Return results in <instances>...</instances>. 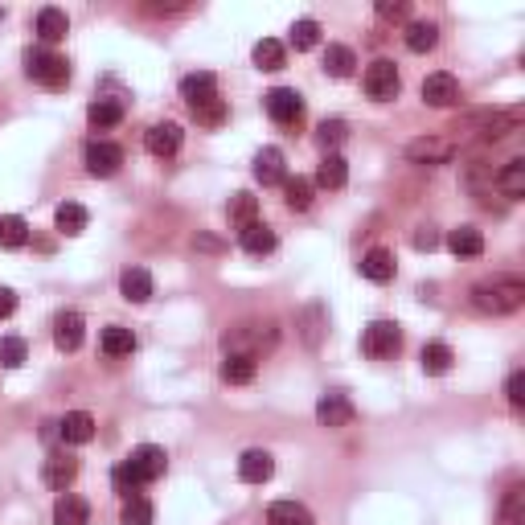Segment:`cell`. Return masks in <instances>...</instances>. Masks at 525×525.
Masks as SVG:
<instances>
[{
    "label": "cell",
    "instance_id": "cell-14",
    "mask_svg": "<svg viewBox=\"0 0 525 525\" xmlns=\"http://www.w3.org/2000/svg\"><path fill=\"white\" fill-rule=\"evenodd\" d=\"M87 337V321H82V312H58L54 316V345L62 353H74Z\"/></svg>",
    "mask_w": 525,
    "mask_h": 525
},
{
    "label": "cell",
    "instance_id": "cell-32",
    "mask_svg": "<svg viewBox=\"0 0 525 525\" xmlns=\"http://www.w3.org/2000/svg\"><path fill=\"white\" fill-rule=\"evenodd\" d=\"M54 521L58 525H87L90 521V505L82 497H74V492H62L54 505Z\"/></svg>",
    "mask_w": 525,
    "mask_h": 525
},
{
    "label": "cell",
    "instance_id": "cell-36",
    "mask_svg": "<svg viewBox=\"0 0 525 525\" xmlns=\"http://www.w3.org/2000/svg\"><path fill=\"white\" fill-rule=\"evenodd\" d=\"M497 525H525V484H513L497 509Z\"/></svg>",
    "mask_w": 525,
    "mask_h": 525
},
{
    "label": "cell",
    "instance_id": "cell-11",
    "mask_svg": "<svg viewBox=\"0 0 525 525\" xmlns=\"http://www.w3.org/2000/svg\"><path fill=\"white\" fill-rule=\"evenodd\" d=\"M407 156L415 164H447L455 156V144L444 140V136H418V140L407 144Z\"/></svg>",
    "mask_w": 525,
    "mask_h": 525
},
{
    "label": "cell",
    "instance_id": "cell-5",
    "mask_svg": "<svg viewBox=\"0 0 525 525\" xmlns=\"http://www.w3.org/2000/svg\"><path fill=\"white\" fill-rule=\"evenodd\" d=\"M361 87H365V95L374 98V103H390V98L402 90L398 66H394L390 58H378V62H370V66H365V74H361Z\"/></svg>",
    "mask_w": 525,
    "mask_h": 525
},
{
    "label": "cell",
    "instance_id": "cell-47",
    "mask_svg": "<svg viewBox=\"0 0 525 525\" xmlns=\"http://www.w3.org/2000/svg\"><path fill=\"white\" fill-rule=\"evenodd\" d=\"M505 394H509V402H513V407H525V374H521V370H517V374H509Z\"/></svg>",
    "mask_w": 525,
    "mask_h": 525
},
{
    "label": "cell",
    "instance_id": "cell-21",
    "mask_svg": "<svg viewBox=\"0 0 525 525\" xmlns=\"http://www.w3.org/2000/svg\"><path fill=\"white\" fill-rule=\"evenodd\" d=\"M361 276L370 279V284H390V279H394V255H390L386 247L365 250V258H361Z\"/></svg>",
    "mask_w": 525,
    "mask_h": 525
},
{
    "label": "cell",
    "instance_id": "cell-49",
    "mask_svg": "<svg viewBox=\"0 0 525 525\" xmlns=\"http://www.w3.org/2000/svg\"><path fill=\"white\" fill-rule=\"evenodd\" d=\"M13 312H17V292L13 287H0V321H9Z\"/></svg>",
    "mask_w": 525,
    "mask_h": 525
},
{
    "label": "cell",
    "instance_id": "cell-35",
    "mask_svg": "<svg viewBox=\"0 0 525 525\" xmlns=\"http://www.w3.org/2000/svg\"><path fill=\"white\" fill-rule=\"evenodd\" d=\"M497 189L509 197V202H517V197H525V161L521 156H513V161L501 169V177H497Z\"/></svg>",
    "mask_w": 525,
    "mask_h": 525
},
{
    "label": "cell",
    "instance_id": "cell-16",
    "mask_svg": "<svg viewBox=\"0 0 525 525\" xmlns=\"http://www.w3.org/2000/svg\"><path fill=\"white\" fill-rule=\"evenodd\" d=\"M74 476H79V460H74V455H66V452L50 455V460L42 464V481L50 484L54 492H66V489H70Z\"/></svg>",
    "mask_w": 525,
    "mask_h": 525
},
{
    "label": "cell",
    "instance_id": "cell-38",
    "mask_svg": "<svg viewBox=\"0 0 525 525\" xmlns=\"http://www.w3.org/2000/svg\"><path fill=\"white\" fill-rule=\"evenodd\" d=\"M353 66H357V58H353L349 45H329V50H324V74H333V79H349Z\"/></svg>",
    "mask_w": 525,
    "mask_h": 525
},
{
    "label": "cell",
    "instance_id": "cell-3",
    "mask_svg": "<svg viewBox=\"0 0 525 525\" xmlns=\"http://www.w3.org/2000/svg\"><path fill=\"white\" fill-rule=\"evenodd\" d=\"M25 74L50 90H62L70 82V62L54 50H45V45H33V50H25Z\"/></svg>",
    "mask_w": 525,
    "mask_h": 525
},
{
    "label": "cell",
    "instance_id": "cell-8",
    "mask_svg": "<svg viewBox=\"0 0 525 525\" xmlns=\"http://www.w3.org/2000/svg\"><path fill=\"white\" fill-rule=\"evenodd\" d=\"M82 161H87L90 177H116L119 164H124V148L111 140H90L87 152H82Z\"/></svg>",
    "mask_w": 525,
    "mask_h": 525
},
{
    "label": "cell",
    "instance_id": "cell-17",
    "mask_svg": "<svg viewBox=\"0 0 525 525\" xmlns=\"http://www.w3.org/2000/svg\"><path fill=\"white\" fill-rule=\"evenodd\" d=\"M284 177H287V169H284V152L279 148H263L255 156V181L263 189L267 185H284Z\"/></svg>",
    "mask_w": 525,
    "mask_h": 525
},
{
    "label": "cell",
    "instance_id": "cell-12",
    "mask_svg": "<svg viewBox=\"0 0 525 525\" xmlns=\"http://www.w3.org/2000/svg\"><path fill=\"white\" fill-rule=\"evenodd\" d=\"M127 464L136 468V476H140L144 484H152V481H161V476H164L169 455H164V447H156V444H140V447H132Z\"/></svg>",
    "mask_w": 525,
    "mask_h": 525
},
{
    "label": "cell",
    "instance_id": "cell-46",
    "mask_svg": "<svg viewBox=\"0 0 525 525\" xmlns=\"http://www.w3.org/2000/svg\"><path fill=\"white\" fill-rule=\"evenodd\" d=\"M378 17H382V21H407L410 5H407V0H378Z\"/></svg>",
    "mask_w": 525,
    "mask_h": 525
},
{
    "label": "cell",
    "instance_id": "cell-23",
    "mask_svg": "<svg viewBox=\"0 0 525 525\" xmlns=\"http://www.w3.org/2000/svg\"><path fill=\"white\" fill-rule=\"evenodd\" d=\"M87 124L95 127V132H108V127L124 124V103H119V98H95L87 108Z\"/></svg>",
    "mask_w": 525,
    "mask_h": 525
},
{
    "label": "cell",
    "instance_id": "cell-2",
    "mask_svg": "<svg viewBox=\"0 0 525 525\" xmlns=\"http://www.w3.org/2000/svg\"><path fill=\"white\" fill-rule=\"evenodd\" d=\"M525 304V279L521 276H492L472 287V308L484 316H509Z\"/></svg>",
    "mask_w": 525,
    "mask_h": 525
},
{
    "label": "cell",
    "instance_id": "cell-13",
    "mask_svg": "<svg viewBox=\"0 0 525 525\" xmlns=\"http://www.w3.org/2000/svg\"><path fill=\"white\" fill-rule=\"evenodd\" d=\"M181 140H185V132H181V124H152L148 132H144V144H148L152 156H177L181 152Z\"/></svg>",
    "mask_w": 525,
    "mask_h": 525
},
{
    "label": "cell",
    "instance_id": "cell-29",
    "mask_svg": "<svg viewBox=\"0 0 525 525\" xmlns=\"http://www.w3.org/2000/svg\"><path fill=\"white\" fill-rule=\"evenodd\" d=\"M87 222H90V214H87V205H79V202H62L54 210V226H58V234H82L87 230Z\"/></svg>",
    "mask_w": 525,
    "mask_h": 525
},
{
    "label": "cell",
    "instance_id": "cell-24",
    "mask_svg": "<svg viewBox=\"0 0 525 525\" xmlns=\"http://www.w3.org/2000/svg\"><path fill=\"white\" fill-rule=\"evenodd\" d=\"M447 250L460 258H476V255H484V234L476 230V226H455V230L447 234Z\"/></svg>",
    "mask_w": 525,
    "mask_h": 525
},
{
    "label": "cell",
    "instance_id": "cell-39",
    "mask_svg": "<svg viewBox=\"0 0 525 525\" xmlns=\"http://www.w3.org/2000/svg\"><path fill=\"white\" fill-rule=\"evenodd\" d=\"M230 222L239 226H250V222H258V197H250V193H234L230 197Z\"/></svg>",
    "mask_w": 525,
    "mask_h": 525
},
{
    "label": "cell",
    "instance_id": "cell-20",
    "mask_svg": "<svg viewBox=\"0 0 525 525\" xmlns=\"http://www.w3.org/2000/svg\"><path fill=\"white\" fill-rule=\"evenodd\" d=\"M239 242H242L247 255H271L279 239H276V230H271L267 222H250V226H242V230H239Z\"/></svg>",
    "mask_w": 525,
    "mask_h": 525
},
{
    "label": "cell",
    "instance_id": "cell-48",
    "mask_svg": "<svg viewBox=\"0 0 525 525\" xmlns=\"http://www.w3.org/2000/svg\"><path fill=\"white\" fill-rule=\"evenodd\" d=\"M410 242H415V250H436V247H439V234L431 230V226H418Z\"/></svg>",
    "mask_w": 525,
    "mask_h": 525
},
{
    "label": "cell",
    "instance_id": "cell-4",
    "mask_svg": "<svg viewBox=\"0 0 525 525\" xmlns=\"http://www.w3.org/2000/svg\"><path fill=\"white\" fill-rule=\"evenodd\" d=\"M222 345H226V353H247V357H255V361H258L263 349L276 345V324H258V321L234 324V329L222 333Z\"/></svg>",
    "mask_w": 525,
    "mask_h": 525
},
{
    "label": "cell",
    "instance_id": "cell-10",
    "mask_svg": "<svg viewBox=\"0 0 525 525\" xmlns=\"http://www.w3.org/2000/svg\"><path fill=\"white\" fill-rule=\"evenodd\" d=\"M423 103L427 108H455L460 103V79L447 70H436L423 79Z\"/></svg>",
    "mask_w": 525,
    "mask_h": 525
},
{
    "label": "cell",
    "instance_id": "cell-1",
    "mask_svg": "<svg viewBox=\"0 0 525 525\" xmlns=\"http://www.w3.org/2000/svg\"><path fill=\"white\" fill-rule=\"evenodd\" d=\"M181 98H185V108L193 111L197 124H205V127L226 124V103H222V95H218V79L210 70L185 74V79H181Z\"/></svg>",
    "mask_w": 525,
    "mask_h": 525
},
{
    "label": "cell",
    "instance_id": "cell-33",
    "mask_svg": "<svg viewBox=\"0 0 525 525\" xmlns=\"http://www.w3.org/2000/svg\"><path fill=\"white\" fill-rule=\"evenodd\" d=\"M312 193H316V185H312L308 177H284V202L292 214H304V210H308Z\"/></svg>",
    "mask_w": 525,
    "mask_h": 525
},
{
    "label": "cell",
    "instance_id": "cell-34",
    "mask_svg": "<svg viewBox=\"0 0 525 525\" xmlns=\"http://www.w3.org/2000/svg\"><path fill=\"white\" fill-rule=\"evenodd\" d=\"M295 324H300L304 345L316 349V345H321V337H324V308H321V304H308V308L300 312V321H295Z\"/></svg>",
    "mask_w": 525,
    "mask_h": 525
},
{
    "label": "cell",
    "instance_id": "cell-41",
    "mask_svg": "<svg viewBox=\"0 0 525 525\" xmlns=\"http://www.w3.org/2000/svg\"><path fill=\"white\" fill-rule=\"evenodd\" d=\"M29 357V345L21 337H0V370H21Z\"/></svg>",
    "mask_w": 525,
    "mask_h": 525
},
{
    "label": "cell",
    "instance_id": "cell-37",
    "mask_svg": "<svg viewBox=\"0 0 525 525\" xmlns=\"http://www.w3.org/2000/svg\"><path fill=\"white\" fill-rule=\"evenodd\" d=\"M29 242V222L21 214H9L0 218V247L5 250H21Z\"/></svg>",
    "mask_w": 525,
    "mask_h": 525
},
{
    "label": "cell",
    "instance_id": "cell-45",
    "mask_svg": "<svg viewBox=\"0 0 525 525\" xmlns=\"http://www.w3.org/2000/svg\"><path fill=\"white\" fill-rule=\"evenodd\" d=\"M316 140H321L324 148H337V144L349 140V124L345 119H324V124L316 127Z\"/></svg>",
    "mask_w": 525,
    "mask_h": 525
},
{
    "label": "cell",
    "instance_id": "cell-6",
    "mask_svg": "<svg viewBox=\"0 0 525 525\" xmlns=\"http://www.w3.org/2000/svg\"><path fill=\"white\" fill-rule=\"evenodd\" d=\"M402 349V329L394 321H374L365 324L361 333V353L374 357V361H386V357H394Z\"/></svg>",
    "mask_w": 525,
    "mask_h": 525
},
{
    "label": "cell",
    "instance_id": "cell-40",
    "mask_svg": "<svg viewBox=\"0 0 525 525\" xmlns=\"http://www.w3.org/2000/svg\"><path fill=\"white\" fill-rule=\"evenodd\" d=\"M111 484H116V492H119V497H140V489H144V481H140V476H136V468H132V464H116V472H111Z\"/></svg>",
    "mask_w": 525,
    "mask_h": 525
},
{
    "label": "cell",
    "instance_id": "cell-22",
    "mask_svg": "<svg viewBox=\"0 0 525 525\" xmlns=\"http://www.w3.org/2000/svg\"><path fill=\"white\" fill-rule=\"evenodd\" d=\"M418 365H423V374L444 378L447 370H452V365H455L452 345H444V341H431V345H423V353H418Z\"/></svg>",
    "mask_w": 525,
    "mask_h": 525
},
{
    "label": "cell",
    "instance_id": "cell-43",
    "mask_svg": "<svg viewBox=\"0 0 525 525\" xmlns=\"http://www.w3.org/2000/svg\"><path fill=\"white\" fill-rule=\"evenodd\" d=\"M152 501L148 497H127L124 501V525H152Z\"/></svg>",
    "mask_w": 525,
    "mask_h": 525
},
{
    "label": "cell",
    "instance_id": "cell-27",
    "mask_svg": "<svg viewBox=\"0 0 525 525\" xmlns=\"http://www.w3.org/2000/svg\"><path fill=\"white\" fill-rule=\"evenodd\" d=\"M255 374H258V361H255V357H247V353H226V361H222V382L250 386V382H255Z\"/></svg>",
    "mask_w": 525,
    "mask_h": 525
},
{
    "label": "cell",
    "instance_id": "cell-42",
    "mask_svg": "<svg viewBox=\"0 0 525 525\" xmlns=\"http://www.w3.org/2000/svg\"><path fill=\"white\" fill-rule=\"evenodd\" d=\"M255 66L258 70H279V66H284V45H279L276 37H263V42L255 45Z\"/></svg>",
    "mask_w": 525,
    "mask_h": 525
},
{
    "label": "cell",
    "instance_id": "cell-30",
    "mask_svg": "<svg viewBox=\"0 0 525 525\" xmlns=\"http://www.w3.org/2000/svg\"><path fill=\"white\" fill-rule=\"evenodd\" d=\"M345 181H349V164H345V156L329 152V156L321 161V169H316V181H312V185H321V189H345Z\"/></svg>",
    "mask_w": 525,
    "mask_h": 525
},
{
    "label": "cell",
    "instance_id": "cell-26",
    "mask_svg": "<svg viewBox=\"0 0 525 525\" xmlns=\"http://www.w3.org/2000/svg\"><path fill=\"white\" fill-rule=\"evenodd\" d=\"M119 292H124L127 304H148L152 300V276L144 267H127L119 276Z\"/></svg>",
    "mask_w": 525,
    "mask_h": 525
},
{
    "label": "cell",
    "instance_id": "cell-7",
    "mask_svg": "<svg viewBox=\"0 0 525 525\" xmlns=\"http://www.w3.org/2000/svg\"><path fill=\"white\" fill-rule=\"evenodd\" d=\"M263 108H267V116L276 119L279 127L304 124V98H300V90H292V87H271L267 95H263Z\"/></svg>",
    "mask_w": 525,
    "mask_h": 525
},
{
    "label": "cell",
    "instance_id": "cell-15",
    "mask_svg": "<svg viewBox=\"0 0 525 525\" xmlns=\"http://www.w3.org/2000/svg\"><path fill=\"white\" fill-rule=\"evenodd\" d=\"M271 476H276V460H271V452H263V447H250V452H242V460H239V481H247V484H267Z\"/></svg>",
    "mask_w": 525,
    "mask_h": 525
},
{
    "label": "cell",
    "instance_id": "cell-28",
    "mask_svg": "<svg viewBox=\"0 0 525 525\" xmlns=\"http://www.w3.org/2000/svg\"><path fill=\"white\" fill-rule=\"evenodd\" d=\"M98 349L108 357H132L136 353V333L124 329V324H108L103 337H98Z\"/></svg>",
    "mask_w": 525,
    "mask_h": 525
},
{
    "label": "cell",
    "instance_id": "cell-19",
    "mask_svg": "<svg viewBox=\"0 0 525 525\" xmlns=\"http://www.w3.org/2000/svg\"><path fill=\"white\" fill-rule=\"evenodd\" d=\"M33 33L42 37L45 45H54V42H62V37L70 33V17H66L62 9H42V13H37V21H33Z\"/></svg>",
    "mask_w": 525,
    "mask_h": 525
},
{
    "label": "cell",
    "instance_id": "cell-25",
    "mask_svg": "<svg viewBox=\"0 0 525 525\" xmlns=\"http://www.w3.org/2000/svg\"><path fill=\"white\" fill-rule=\"evenodd\" d=\"M402 42H407L410 54H427V50L439 45V25L436 21H410L407 33H402Z\"/></svg>",
    "mask_w": 525,
    "mask_h": 525
},
{
    "label": "cell",
    "instance_id": "cell-44",
    "mask_svg": "<svg viewBox=\"0 0 525 525\" xmlns=\"http://www.w3.org/2000/svg\"><path fill=\"white\" fill-rule=\"evenodd\" d=\"M316 42H321V25H316L312 17L295 21V25H292V45H295V50H312Z\"/></svg>",
    "mask_w": 525,
    "mask_h": 525
},
{
    "label": "cell",
    "instance_id": "cell-31",
    "mask_svg": "<svg viewBox=\"0 0 525 525\" xmlns=\"http://www.w3.org/2000/svg\"><path fill=\"white\" fill-rule=\"evenodd\" d=\"M267 525H312V513L300 505V501H271Z\"/></svg>",
    "mask_w": 525,
    "mask_h": 525
},
{
    "label": "cell",
    "instance_id": "cell-18",
    "mask_svg": "<svg viewBox=\"0 0 525 525\" xmlns=\"http://www.w3.org/2000/svg\"><path fill=\"white\" fill-rule=\"evenodd\" d=\"M58 436H62V444H90L95 439V418L87 410H70L58 423Z\"/></svg>",
    "mask_w": 525,
    "mask_h": 525
},
{
    "label": "cell",
    "instance_id": "cell-9",
    "mask_svg": "<svg viewBox=\"0 0 525 525\" xmlns=\"http://www.w3.org/2000/svg\"><path fill=\"white\" fill-rule=\"evenodd\" d=\"M353 402H349V394H341V390H324L321 398H316V423L321 427H349L353 423Z\"/></svg>",
    "mask_w": 525,
    "mask_h": 525
}]
</instances>
